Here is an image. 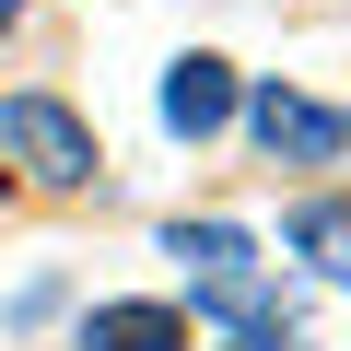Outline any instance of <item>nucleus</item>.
<instances>
[{
	"instance_id": "1",
	"label": "nucleus",
	"mask_w": 351,
	"mask_h": 351,
	"mask_svg": "<svg viewBox=\"0 0 351 351\" xmlns=\"http://www.w3.org/2000/svg\"><path fill=\"white\" fill-rule=\"evenodd\" d=\"M164 258H188V304L199 316H258L269 304V281H258V246L234 234V223H164Z\"/></svg>"
},
{
	"instance_id": "2",
	"label": "nucleus",
	"mask_w": 351,
	"mask_h": 351,
	"mask_svg": "<svg viewBox=\"0 0 351 351\" xmlns=\"http://www.w3.org/2000/svg\"><path fill=\"white\" fill-rule=\"evenodd\" d=\"M0 152H12L36 188H94V129L59 94H0Z\"/></svg>"
},
{
	"instance_id": "3",
	"label": "nucleus",
	"mask_w": 351,
	"mask_h": 351,
	"mask_svg": "<svg viewBox=\"0 0 351 351\" xmlns=\"http://www.w3.org/2000/svg\"><path fill=\"white\" fill-rule=\"evenodd\" d=\"M234 117L258 129V152H269V164H339V152H351V117H339V106H316V94H293V82H258Z\"/></svg>"
},
{
	"instance_id": "4",
	"label": "nucleus",
	"mask_w": 351,
	"mask_h": 351,
	"mask_svg": "<svg viewBox=\"0 0 351 351\" xmlns=\"http://www.w3.org/2000/svg\"><path fill=\"white\" fill-rule=\"evenodd\" d=\"M234 106H246V94H234V59H211V47H188V59L164 71V129H176V141H211Z\"/></svg>"
},
{
	"instance_id": "5",
	"label": "nucleus",
	"mask_w": 351,
	"mask_h": 351,
	"mask_svg": "<svg viewBox=\"0 0 351 351\" xmlns=\"http://www.w3.org/2000/svg\"><path fill=\"white\" fill-rule=\"evenodd\" d=\"M82 351H188V316H176V304H94L82 316Z\"/></svg>"
},
{
	"instance_id": "6",
	"label": "nucleus",
	"mask_w": 351,
	"mask_h": 351,
	"mask_svg": "<svg viewBox=\"0 0 351 351\" xmlns=\"http://www.w3.org/2000/svg\"><path fill=\"white\" fill-rule=\"evenodd\" d=\"M281 246H293L316 281H339V293H351V199H304V211L281 223Z\"/></svg>"
},
{
	"instance_id": "7",
	"label": "nucleus",
	"mask_w": 351,
	"mask_h": 351,
	"mask_svg": "<svg viewBox=\"0 0 351 351\" xmlns=\"http://www.w3.org/2000/svg\"><path fill=\"white\" fill-rule=\"evenodd\" d=\"M12 12H24V0H0V36H12Z\"/></svg>"
},
{
	"instance_id": "8",
	"label": "nucleus",
	"mask_w": 351,
	"mask_h": 351,
	"mask_svg": "<svg viewBox=\"0 0 351 351\" xmlns=\"http://www.w3.org/2000/svg\"><path fill=\"white\" fill-rule=\"evenodd\" d=\"M0 188H12V176H0Z\"/></svg>"
}]
</instances>
